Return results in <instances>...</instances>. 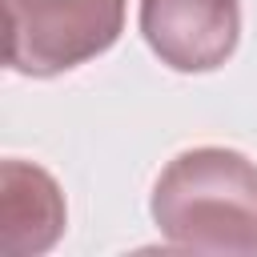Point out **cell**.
Segmentation results:
<instances>
[{"instance_id": "277c9868", "label": "cell", "mask_w": 257, "mask_h": 257, "mask_svg": "<svg viewBox=\"0 0 257 257\" xmlns=\"http://www.w3.org/2000/svg\"><path fill=\"white\" fill-rule=\"evenodd\" d=\"M64 225V201L48 173L8 161L0 169V253L24 257L40 253L60 237Z\"/></svg>"}, {"instance_id": "6da1fadb", "label": "cell", "mask_w": 257, "mask_h": 257, "mask_svg": "<svg viewBox=\"0 0 257 257\" xmlns=\"http://www.w3.org/2000/svg\"><path fill=\"white\" fill-rule=\"evenodd\" d=\"M153 217L177 249L257 253V165L229 149L181 153L153 189Z\"/></svg>"}, {"instance_id": "7a4b0ae2", "label": "cell", "mask_w": 257, "mask_h": 257, "mask_svg": "<svg viewBox=\"0 0 257 257\" xmlns=\"http://www.w3.org/2000/svg\"><path fill=\"white\" fill-rule=\"evenodd\" d=\"M124 24V0H4V60L56 76L100 56Z\"/></svg>"}, {"instance_id": "3957f363", "label": "cell", "mask_w": 257, "mask_h": 257, "mask_svg": "<svg viewBox=\"0 0 257 257\" xmlns=\"http://www.w3.org/2000/svg\"><path fill=\"white\" fill-rule=\"evenodd\" d=\"M149 48L177 72H209L229 60L241 12L237 0H141Z\"/></svg>"}]
</instances>
